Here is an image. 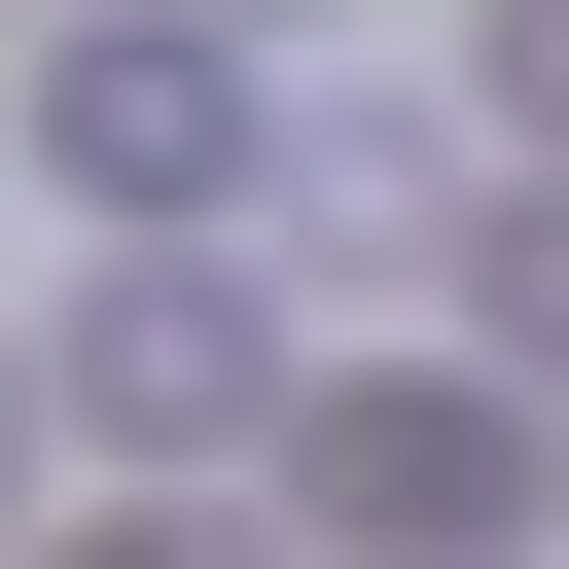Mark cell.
<instances>
[{"instance_id": "cell-1", "label": "cell", "mask_w": 569, "mask_h": 569, "mask_svg": "<svg viewBox=\"0 0 569 569\" xmlns=\"http://www.w3.org/2000/svg\"><path fill=\"white\" fill-rule=\"evenodd\" d=\"M71 427H107V462H249V427H284V320H249L213 249H107V284H71Z\"/></svg>"}, {"instance_id": "cell-2", "label": "cell", "mask_w": 569, "mask_h": 569, "mask_svg": "<svg viewBox=\"0 0 569 569\" xmlns=\"http://www.w3.org/2000/svg\"><path fill=\"white\" fill-rule=\"evenodd\" d=\"M284 498L391 533V569H498V533H533V427H498V391H284Z\"/></svg>"}, {"instance_id": "cell-3", "label": "cell", "mask_w": 569, "mask_h": 569, "mask_svg": "<svg viewBox=\"0 0 569 569\" xmlns=\"http://www.w3.org/2000/svg\"><path fill=\"white\" fill-rule=\"evenodd\" d=\"M36 142H71L107 213H213V178H249V71H213V36H71V71H36Z\"/></svg>"}, {"instance_id": "cell-4", "label": "cell", "mask_w": 569, "mask_h": 569, "mask_svg": "<svg viewBox=\"0 0 569 569\" xmlns=\"http://www.w3.org/2000/svg\"><path fill=\"white\" fill-rule=\"evenodd\" d=\"M462 213H498V178H462L427 107H320V142H284V249H462Z\"/></svg>"}, {"instance_id": "cell-5", "label": "cell", "mask_w": 569, "mask_h": 569, "mask_svg": "<svg viewBox=\"0 0 569 569\" xmlns=\"http://www.w3.org/2000/svg\"><path fill=\"white\" fill-rule=\"evenodd\" d=\"M462 284H498V391H569V213H462Z\"/></svg>"}, {"instance_id": "cell-6", "label": "cell", "mask_w": 569, "mask_h": 569, "mask_svg": "<svg viewBox=\"0 0 569 569\" xmlns=\"http://www.w3.org/2000/svg\"><path fill=\"white\" fill-rule=\"evenodd\" d=\"M498 142H533V178H569V0H498Z\"/></svg>"}, {"instance_id": "cell-7", "label": "cell", "mask_w": 569, "mask_h": 569, "mask_svg": "<svg viewBox=\"0 0 569 569\" xmlns=\"http://www.w3.org/2000/svg\"><path fill=\"white\" fill-rule=\"evenodd\" d=\"M71 569H213V533H71Z\"/></svg>"}]
</instances>
